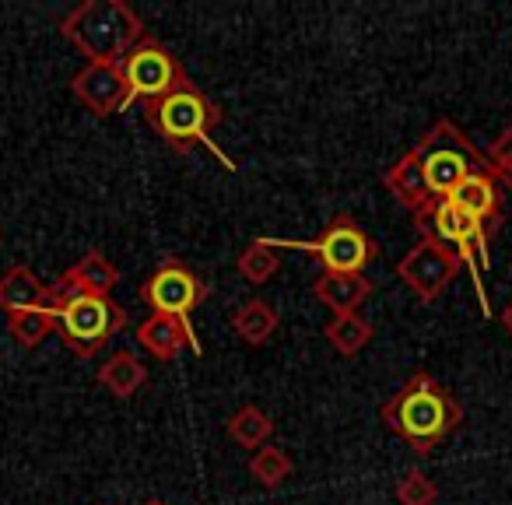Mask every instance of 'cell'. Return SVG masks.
<instances>
[{"label":"cell","mask_w":512,"mask_h":505,"mask_svg":"<svg viewBox=\"0 0 512 505\" xmlns=\"http://www.w3.org/2000/svg\"><path fill=\"white\" fill-rule=\"evenodd\" d=\"M460 267L463 264L442 246V242L421 235V239L404 253V260L397 264V278L404 281L421 302H435L449 288V281H456Z\"/></svg>","instance_id":"obj_10"},{"label":"cell","mask_w":512,"mask_h":505,"mask_svg":"<svg viewBox=\"0 0 512 505\" xmlns=\"http://www.w3.org/2000/svg\"><path fill=\"white\" fill-rule=\"evenodd\" d=\"M502 327L509 330V337H512V302L505 306V313H502Z\"/></svg>","instance_id":"obj_28"},{"label":"cell","mask_w":512,"mask_h":505,"mask_svg":"<svg viewBox=\"0 0 512 505\" xmlns=\"http://www.w3.org/2000/svg\"><path fill=\"white\" fill-rule=\"evenodd\" d=\"M484 158H488V169H509L512 165V127H505L502 134L488 144Z\"/></svg>","instance_id":"obj_26"},{"label":"cell","mask_w":512,"mask_h":505,"mask_svg":"<svg viewBox=\"0 0 512 505\" xmlns=\"http://www.w3.org/2000/svg\"><path fill=\"white\" fill-rule=\"evenodd\" d=\"M232 327H235V334L249 344V348H260V344L271 341L274 330H278V309L264 299H249L235 309Z\"/></svg>","instance_id":"obj_18"},{"label":"cell","mask_w":512,"mask_h":505,"mask_svg":"<svg viewBox=\"0 0 512 505\" xmlns=\"http://www.w3.org/2000/svg\"><path fill=\"white\" fill-rule=\"evenodd\" d=\"M123 327H127V309L116 306L109 295H78L60 313V341L78 358H95Z\"/></svg>","instance_id":"obj_7"},{"label":"cell","mask_w":512,"mask_h":505,"mask_svg":"<svg viewBox=\"0 0 512 505\" xmlns=\"http://www.w3.org/2000/svg\"><path fill=\"white\" fill-rule=\"evenodd\" d=\"M414 228H418L421 235H428V239L442 242L460 264L470 267L477 295H481V309L488 313V292H484L481 271L488 267L491 235L484 232V225H477V221H470L467 214H460L449 200H428V204L414 214Z\"/></svg>","instance_id":"obj_5"},{"label":"cell","mask_w":512,"mask_h":505,"mask_svg":"<svg viewBox=\"0 0 512 505\" xmlns=\"http://www.w3.org/2000/svg\"><path fill=\"white\" fill-rule=\"evenodd\" d=\"M0 309L8 316L46 309V285L32 274V267L15 264L11 271L0 274Z\"/></svg>","instance_id":"obj_14"},{"label":"cell","mask_w":512,"mask_h":505,"mask_svg":"<svg viewBox=\"0 0 512 505\" xmlns=\"http://www.w3.org/2000/svg\"><path fill=\"white\" fill-rule=\"evenodd\" d=\"M144 383H148V365L134 351H116L106 365H99V386L113 393L116 400L134 397Z\"/></svg>","instance_id":"obj_17"},{"label":"cell","mask_w":512,"mask_h":505,"mask_svg":"<svg viewBox=\"0 0 512 505\" xmlns=\"http://www.w3.org/2000/svg\"><path fill=\"white\" fill-rule=\"evenodd\" d=\"M446 200L460 214H467L470 221L484 225L488 235H495L498 225H502V190H498V183L488 176V172H470Z\"/></svg>","instance_id":"obj_12"},{"label":"cell","mask_w":512,"mask_h":505,"mask_svg":"<svg viewBox=\"0 0 512 505\" xmlns=\"http://www.w3.org/2000/svg\"><path fill=\"white\" fill-rule=\"evenodd\" d=\"M120 74H123V85H127V102H144V106L190 85L179 57H172V50H165L155 36L137 43L120 60Z\"/></svg>","instance_id":"obj_6"},{"label":"cell","mask_w":512,"mask_h":505,"mask_svg":"<svg viewBox=\"0 0 512 505\" xmlns=\"http://www.w3.org/2000/svg\"><path fill=\"white\" fill-rule=\"evenodd\" d=\"M439 488H435L432 477H425L421 470H407L397 481V502L400 505H435Z\"/></svg>","instance_id":"obj_25"},{"label":"cell","mask_w":512,"mask_h":505,"mask_svg":"<svg viewBox=\"0 0 512 505\" xmlns=\"http://www.w3.org/2000/svg\"><path fill=\"white\" fill-rule=\"evenodd\" d=\"M71 274L78 278V285L85 295H109L116 285H120V271H116V264L106 257V253H99V249L85 253V257L71 267Z\"/></svg>","instance_id":"obj_20"},{"label":"cell","mask_w":512,"mask_h":505,"mask_svg":"<svg viewBox=\"0 0 512 505\" xmlns=\"http://www.w3.org/2000/svg\"><path fill=\"white\" fill-rule=\"evenodd\" d=\"M249 474L264 488H281L292 477V456L281 446H260L253 453V460H249Z\"/></svg>","instance_id":"obj_24"},{"label":"cell","mask_w":512,"mask_h":505,"mask_svg":"<svg viewBox=\"0 0 512 505\" xmlns=\"http://www.w3.org/2000/svg\"><path fill=\"white\" fill-rule=\"evenodd\" d=\"M60 32L81 57H88V64H120L148 39L137 11L123 0H85L60 22Z\"/></svg>","instance_id":"obj_2"},{"label":"cell","mask_w":512,"mask_h":505,"mask_svg":"<svg viewBox=\"0 0 512 505\" xmlns=\"http://www.w3.org/2000/svg\"><path fill=\"white\" fill-rule=\"evenodd\" d=\"M463 407L446 386L428 372H414L383 404V425L411 446L414 456H428L439 442L460 428Z\"/></svg>","instance_id":"obj_1"},{"label":"cell","mask_w":512,"mask_h":505,"mask_svg":"<svg viewBox=\"0 0 512 505\" xmlns=\"http://www.w3.org/2000/svg\"><path fill=\"white\" fill-rule=\"evenodd\" d=\"M274 435V421L267 411H260L256 404H246L228 418V439L239 442L246 449H260L267 446V439Z\"/></svg>","instance_id":"obj_21"},{"label":"cell","mask_w":512,"mask_h":505,"mask_svg":"<svg viewBox=\"0 0 512 505\" xmlns=\"http://www.w3.org/2000/svg\"><path fill=\"white\" fill-rule=\"evenodd\" d=\"M421 169H425V183L432 200H446L470 172L488 169V158L481 148H474L467 134L456 127L453 120H439L418 144H414Z\"/></svg>","instance_id":"obj_4"},{"label":"cell","mask_w":512,"mask_h":505,"mask_svg":"<svg viewBox=\"0 0 512 505\" xmlns=\"http://www.w3.org/2000/svg\"><path fill=\"white\" fill-rule=\"evenodd\" d=\"M60 330V316L50 309H32V313L8 316V334L15 337L22 348H39L46 344V337H53Z\"/></svg>","instance_id":"obj_22"},{"label":"cell","mask_w":512,"mask_h":505,"mask_svg":"<svg viewBox=\"0 0 512 505\" xmlns=\"http://www.w3.org/2000/svg\"><path fill=\"white\" fill-rule=\"evenodd\" d=\"M271 246L306 249L309 257L323 264V274H362L379 253V246L362 232V225L351 214H337L313 242H271Z\"/></svg>","instance_id":"obj_8"},{"label":"cell","mask_w":512,"mask_h":505,"mask_svg":"<svg viewBox=\"0 0 512 505\" xmlns=\"http://www.w3.org/2000/svg\"><path fill=\"white\" fill-rule=\"evenodd\" d=\"M484 172H488V176L495 179L498 190H509L512 193V165H509V169H484Z\"/></svg>","instance_id":"obj_27"},{"label":"cell","mask_w":512,"mask_h":505,"mask_svg":"<svg viewBox=\"0 0 512 505\" xmlns=\"http://www.w3.org/2000/svg\"><path fill=\"white\" fill-rule=\"evenodd\" d=\"M71 92L78 95V102L95 113L99 120L127 109V85H123L120 64H85L71 78Z\"/></svg>","instance_id":"obj_11"},{"label":"cell","mask_w":512,"mask_h":505,"mask_svg":"<svg viewBox=\"0 0 512 505\" xmlns=\"http://www.w3.org/2000/svg\"><path fill=\"white\" fill-rule=\"evenodd\" d=\"M313 295L327 309H334V316L358 313V306L372 295V281L365 274H320Z\"/></svg>","instance_id":"obj_15"},{"label":"cell","mask_w":512,"mask_h":505,"mask_svg":"<svg viewBox=\"0 0 512 505\" xmlns=\"http://www.w3.org/2000/svg\"><path fill=\"white\" fill-rule=\"evenodd\" d=\"M144 120L158 130V137H162L176 155H186V151L204 144V148H211L218 158H225L211 141L214 127L221 123V109L214 106L200 88L186 85V88H179V92L165 95V99L148 102V106H144Z\"/></svg>","instance_id":"obj_3"},{"label":"cell","mask_w":512,"mask_h":505,"mask_svg":"<svg viewBox=\"0 0 512 505\" xmlns=\"http://www.w3.org/2000/svg\"><path fill=\"white\" fill-rule=\"evenodd\" d=\"M278 267H281V257L274 253V246L267 239L249 242L239 253V274L249 285H267V281L278 274Z\"/></svg>","instance_id":"obj_23"},{"label":"cell","mask_w":512,"mask_h":505,"mask_svg":"<svg viewBox=\"0 0 512 505\" xmlns=\"http://www.w3.org/2000/svg\"><path fill=\"white\" fill-rule=\"evenodd\" d=\"M137 295H141V302L151 313L190 320L193 309L207 299V285L183 264V260H165V264H158V271L144 281Z\"/></svg>","instance_id":"obj_9"},{"label":"cell","mask_w":512,"mask_h":505,"mask_svg":"<svg viewBox=\"0 0 512 505\" xmlns=\"http://www.w3.org/2000/svg\"><path fill=\"white\" fill-rule=\"evenodd\" d=\"M383 183H386V190H390L393 197H397L400 204H404L407 211H414V214H418L421 207L432 200V193H428V183H425V169H421L414 148L407 151V155H400L397 162L386 169Z\"/></svg>","instance_id":"obj_16"},{"label":"cell","mask_w":512,"mask_h":505,"mask_svg":"<svg viewBox=\"0 0 512 505\" xmlns=\"http://www.w3.org/2000/svg\"><path fill=\"white\" fill-rule=\"evenodd\" d=\"M372 334H376V330H372V323L365 320V316H358V313L334 316V320L327 323V330H323V337L330 341V348H334L337 355H344V358L358 355V351L372 341Z\"/></svg>","instance_id":"obj_19"},{"label":"cell","mask_w":512,"mask_h":505,"mask_svg":"<svg viewBox=\"0 0 512 505\" xmlns=\"http://www.w3.org/2000/svg\"><path fill=\"white\" fill-rule=\"evenodd\" d=\"M144 505H165V502H162V498H148Z\"/></svg>","instance_id":"obj_29"},{"label":"cell","mask_w":512,"mask_h":505,"mask_svg":"<svg viewBox=\"0 0 512 505\" xmlns=\"http://www.w3.org/2000/svg\"><path fill=\"white\" fill-rule=\"evenodd\" d=\"M137 344H141L148 355L162 358V362H172V358H176L183 348L204 355V348H200L190 320H179V316H162V313H151L148 320L137 327Z\"/></svg>","instance_id":"obj_13"}]
</instances>
